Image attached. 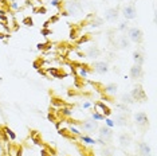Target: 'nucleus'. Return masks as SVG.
<instances>
[{
	"mask_svg": "<svg viewBox=\"0 0 157 156\" xmlns=\"http://www.w3.org/2000/svg\"><path fill=\"white\" fill-rule=\"evenodd\" d=\"M16 156H22V151H17L16 152Z\"/></svg>",
	"mask_w": 157,
	"mask_h": 156,
	"instance_id": "nucleus-41",
	"label": "nucleus"
},
{
	"mask_svg": "<svg viewBox=\"0 0 157 156\" xmlns=\"http://www.w3.org/2000/svg\"><path fill=\"white\" fill-rule=\"evenodd\" d=\"M103 23V19H101V18H97V20H93V23H91V26L93 27H98V26H101V24Z\"/></svg>",
	"mask_w": 157,
	"mask_h": 156,
	"instance_id": "nucleus-25",
	"label": "nucleus"
},
{
	"mask_svg": "<svg viewBox=\"0 0 157 156\" xmlns=\"http://www.w3.org/2000/svg\"><path fill=\"white\" fill-rule=\"evenodd\" d=\"M79 73H81V76L86 77L87 76V69H86V67H82V69L79 70Z\"/></svg>",
	"mask_w": 157,
	"mask_h": 156,
	"instance_id": "nucleus-31",
	"label": "nucleus"
},
{
	"mask_svg": "<svg viewBox=\"0 0 157 156\" xmlns=\"http://www.w3.org/2000/svg\"><path fill=\"white\" fill-rule=\"evenodd\" d=\"M93 119L95 120V121H101V120L105 119V116L101 115V113H97V112H94L93 113Z\"/></svg>",
	"mask_w": 157,
	"mask_h": 156,
	"instance_id": "nucleus-22",
	"label": "nucleus"
},
{
	"mask_svg": "<svg viewBox=\"0 0 157 156\" xmlns=\"http://www.w3.org/2000/svg\"><path fill=\"white\" fill-rule=\"evenodd\" d=\"M79 127H81L82 131H85V132H87V133H94V132H97L98 128H99L98 121H95L94 119L83 120V123H81Z\"/></svg>",
	"mask_w": 157,
	"mask_h": 156,
	"instance_id": "nucleus-2",
	"label": "nucleus"
},
{
	"mask_svg": "<svg viewBox=\"0 0 157 156\" xmlns=\"http://www.w3.org/2000/svg\"><path fill=\"white\" fill-rule=\"evenodd\" d=\"M106 127H109V128H112V127H114V123H113V120H110V119H106Z\"/></svg>",
	"mask_w": 157,
	"mask_h": 156,
	"instance_id": "nucleus-30",
	"label": "nucleus"
},
{
	"mask_svg": "<svg viewBox=\"0 0 157 156\" xmlns=\"http://www.w3.org/2000/svg\"><path fill=\"white\" fill-rule=\"evenodd\" d=\"M77 30H71L70 31V39H77Z\"/></svg>",
	"mask_w": 157,
	"mask_h": 156,
	"instance_id": "nucleus-29",
	"label": "nucleus"
},
{
	"mask_svg": "<svg viewBox=\"0 0 157 156\" xmlns=\"http://www.w3.org/2000/svg\"><path fill=\"white\" fill-rule=\"evenodd\" d=\"M86 57L90 59H97L98 57H101V50H99L97 46H90L86 51Z\"/></svg>",
	"mask_w": 157,
	"mask_h": 156,
	"instance_id": "nucleus-14",
	"label": "nucleus"
},
{
	"mask_svg": "<svg viewBox=\"0 0 157 156\" xmlns=\"http://www.w3.org/2000/svg\"><path fill=\"white\" fill-rule=\"evenodd\" d=\"M6 132H7V133H8V135H10V137H11V139H12V140H15V137H16V136H15V133H13V132H12V131H11V129L6 128Z\"/></svg>",
	"mask_w": 157,
	"mask_h": 156,
	"instance_id": "nucleus-28",
	"label": "nucleus"
},
{
	"mask_svg": "<svg viewBox=\"0 0 157 156\" xmlns=\"http://www.w3.org/2000/svg\"><path fill=\"white\" fill-rule=\"evenodd\" d=\"M122 15L126 20H133L137 18V10H136L134 4H128L122 8Z\"/></svg>",
	"mask_w": 157,
	"mask_h": 156,
	"instance_id": "nucleus-8",
	"label": "nucleus"
},
{
	"mask_svg": "<svg viewBox=\"0 0 157 156\" xmlns=\"http://www.w3.org/2000/svg\"><path fill=\"white\" fill-rule=\"evenodd\" d=\"M3 38H4V37H3V34H0V39H3Z\"/></svg>",
	"mask_w": 157,
	"mask_h": 156,
	"instance_id": "nucleus-42",
	"label": "nucleus"
},
{
	"mask_svg": "<svg viewBox=\"0 0 157 156\" xmlns=\"http://www.w3.org/2000/svg\"><path fill=\"white\" fill-rule=\"evenodd\" d=\"M105 20L109 23H116L120 18V10L116 8V7H112V8H108L105 11Z\"/></svg>",
	"mask_w": 157,
	"mask_h": 156,
	"instance_id": "nucleus-7",
	"label": "nucleus"
},
{
	"mask_svg": "<svg viewBox=\"0 0 157 156\" xmlns=\"http://www.w3.org/2000/svg\"><path fill=\"white\" fill-rule=\"evenodd\" d=\"M118 46H120V49H122V50H125V49H129L130 47L129 38H128L126 35H120V37H118Z\"/></svg>",
	"mask_w": 157,
	"mask_h": 156,
	"instance_id": "nucleus-16",
	"label": "nucleus"
},
{
	"mask_svg": "<svg viewBox=\"0 0 157 156\" xmlns=\"http://www.w3.org/2000/svg\"><path fill=\"white\" fill-rule=\"evenodd\" d=\"M128 38H129L130 42L133 43H137V45H141L144 42V33H142L141 28L138 27H130L128 28Z\"/></svg>",
	"mask_w": 157,
	"mask_h": 156,
	"instance_id": "nucleus-1",
	"label": "nucleus"
},
{
	"mask_svg": "<svg viewBox=\"0 0 157 156\" xmlns=\"http://www.w3.org/2000/svg\"><path fill=\"white\" fill-rule=\"evenodd\" d=\"M134 119V123L137 127H140V128H145V127L149 125V119H148V115L144 112H137L136 115L133 116Z\"/></svg>",
	"mask_w": 157,
	"mask_h": 156,
	"instance_id": "nucleus-6",
	"label": "nucleus"
},
{
	"mask_svg": "<svg viewBox=\"0 0 157 156\" xmlns=\"http://www.w3.org/2000/svg\"><path fill=\"white\" fill-rule=\"evenodd\" d=\"M102 156H114V151L110 147H105L102 148Z\"/></svg>",
	"mask_w": 157,
	"mask_h": 156,
	"instance_id": "nucleus-20",
	"label": "nucleus"
},
{
	"mask_svg": "<svg viewBox=\"0 0 157 156\" xmlns=\"http://www.w3.org/2000/svg\"><path fill=\"white\" fill-rule=\"evenodd\" d=\"M132 141H133V137H132V135H130V133H128V132L121 133V135H120V137H118L120 147H121V148H124V150H125V148H128V147H130Z\"/></svg>",
	"mask_w": 157,
	"mask_h": 156,
	"instance_id": "nucleus-11",
	"label": "nucleus"
},
{
	"mask_svg": "<svg viewBox=\"0 0 157 156\" xmlns=\"http://www.w3.org/2000/svg\"><path fill=\"white\" fill-rule=\"evenodd\" d=\"M98 140L103 141L105 144L110 143L113 140V131L109 127H99L98 128Z\"/></svg>",
	"mask_w": 157,
	"mask_h": 156,
	"instance_id": "nucleus-3",
	"label": "nucleus"
},
{
	"mask_svg": "<svg viewBox=\"0 0 157 156\" xmlns=\"http://www.w3.org/2000/svg\"><path fill=\"white\" fill-rule=\"evenodd\" d=\"M48 120H51V121H54V116H52L51 113H50V115H48Z\"/></svg>",
	"mask_w": 157,
	"mask_h": 156,
	"instance_id": "nucleus-40",
	"label": "nucleus"
},
{
	"mask_svg": "<svg viewBox=\"0 0 157 156\" xmlns=\"http://www.w3.org/2000/svg\"><path fill=\"white\" fill-rule=\"evenodd\" d=\"M81 140L83 141V143H86V144H95V143H97L94 139H91V137H87V136H81Z\"/></svg>",
	"mask_w": 157,
	"mask_h": 156,
	"instance_id": "nucleus-21",
	"label": "nucleus"
},
{
	"mask_svg": "<svg viewBox=\"0 0 157 156\" xmlns=\"http://www.w3.org/2000/svg\"><path fill=\"white\" fill-rule=\"evenodd\" d=\"M133 61H134V65H140V66L144 65L145 57L142 54V51H140V50L133 51Z\"/></svg>",
	"mask_w": 157,
	"mask_h": 156,
	"instance_id": "nucleus-15",
	"label": "nucleus"
},
{
	"mask_svg": "<svg viewBox=\"0 0 157 156\" xmlns=\"http://www.w3.org/2000/svg\"><path fill=\"white\" fill-rule=\"evenodd\" d=\"M42 34H43V35H48V34H51V31H50V30H43V31H42Z\"/></svg>",
	"mask_w": 157,
	"mask_h": 156,
	"instance_id": "nucleus-37",
	"label": "nucleus"
},
{
	"mask_svg": "<svg viewBox=\"0 0 157 156\" xmlns=\"http://www.w3.org/2000/svg\"><path fill=\"white\" fill-rule=\"evenodd\" d=\"M121 102H122L124 105H132V104H134V100L132 98L130 93H124L121 96Z\"/></svg>",
	"mask_w": 157,
	"mask_h": 156,
	"instance_id": "nucleus-18",
	"label": "nucleus"
},
{
	"mask_svg": "<svg viewBox=\"0 0 157 156\" xmlns=\"http://www.w3.org/2000/svg\"><path fill=\"white\" fill-rule=\"evenodd\" d=\"M66 10H67V15L78 16L82 12V6H81L79 2H77V0H73V2H67Z\"/></svg>",
	"mask_w": 157,
	"mask_h": 156,
	"instance_id": "nucleus-5",
	"label": "nucleus"
},
{
	"mask_svg": "<svg viewBox=\"0 0 157 156\" xmlns=\"http://www.w3.org/2000/svg\"><path fill=\"white\" fill-rule=\"evenodd\" d=\"M93 67H94V72L98 73V74H106V73L109 72V63L105 62V61H97V62H94Z\"/></svg>",
	"mask_w": 157,
	"mask_h": 156,
	"instance_id": "nucleus-12",
	"label": "nucleus"
},
{
	"mask_svg": "<svg viewBox=\"0 0 157 156\" xmlns=\"http://www.w3.org/2000/svg\"><path fill=\"white\" fill-rule=\"evenodd\" d=\"M40 155H42V156H51V154H48V152L46 151V150L42 151V152H40Z\"/></svg>",
	"mask_w": 157,
	"mask_h": 156,
	"instance_id": "nucleus-33",
	"label": "nucleus"
},
{
	"mask_svg": "<svg viewBox=\"0 0 157 156\" xmlns=\"http://www.w3.org/2000/svg\"><path fill=\"white\" fill-rule=\"evenodd\" d=\"M130 78L132 80H138V78L142 77V74H144V70H142V66L140 65H133L130 67Z\"/></svg>",
	"mask_w": 157,
	"mask_h": 156,
	"instance_id": "nucleus-13",
	"label": "nucleus"
},
{
	"mask_svg": "<svg viewBox=\"0 0 157 156\" xmlns=\"http://www.w3.org/2000/svg\"><path fill=\"white\" fill-rule=\"evenodd\" d=\"M48 73L51 74V76H54L55 78H59L60 77V72L58 69H48Z\"/></svg>",
	"mask_w": 157,
	"mask_h": 156,
	"instance_id": "nucleus-23",
	"label": "nucleus"
},
{
	"mask_svg": "<svg viewBox=\"0 0 157 156\" xmlns=\"http://www.w3.org/2000/svg\"><path fill=\"white\" fill-rule=\"evenodd\" d=\"M87 41H89V37H82L79 39V42H87Z\"/></svg>",
	"mask_w": 157,
	"mask_h": 156,
	"instance_id": "nucleus-35",
	"label": "nucleus"
},
{
	"mask_svg": "<svg viewBox=\"0 0 157 156\" xmlns=\"http://www.w3.org/2000/svg\"><path fill=\"white\" fill-rule=\"evenodd\" d=\"M11 8H13V10H16V8H17V4H16L15 2H12V3H11Z\"/></svg>",
	"mask_w": 157,
	"mask_h": 156,
	"instance_id": "nucleus-38",
	"label": "nucleus"
},
{
	"mask_svg": "<svg viewBox=\"0 0 157 156\" xmlns=\"http://www.w3.org/2000/svg\"><path fill=\"white\" fill-rule=\"evenodd\" d=\"M23 23L26 24V26H33V19H31V18H26V19L23 20Z\"/></svg>",
	"mask_w": 157,
	"mask_h": 156,
	"instance_id": "nucleus-27",
	"label": "nucleus"
},
{
	"mask_svg": "<svg viewBox=\"0 0 157 156\" xmlns=\"http://www.w3.org/2000/svg\"><path fill=\"white\" fill-rule=\"evenodd\" d=\"M63 113H65L66 116H70V115H71V113H73V112H71L70 109H63Z\"/></svg>",
	"mask_w": 157,
	"mask_h": 156,
	"instance_id": "nucleus-34",
	"label": "nucleus"
},
{
	"mask_svg": "<svg viewBox=\"0 0 157 156\" xmlns=\"http://www.w3.org/2000/svg\"><path fill=\"white\" fill-rule=\"evenodd\" d=\"M97 106H98V108H101V109H102L103 116H110V115H112V111H110V109H109L105 104H103V102H98Z\"/></svg>",
	"mask_w": 157,
	"mask_h": 156,
	"instance_id": "nucleus-19",
	"label": "nucleus"
},
{
	"mask_svg": "<svg viewBox=\"0 0 157 156\" xmlns=\"http://www.w3.org/2000/svg\"><path fill=\"white\" fill-rule=\"evenodd\" d=\"M70 132L74 133V135H78V136H81V131H78L75 127H71V128H70Z\"/></svg>",
	"mask_w": 157,
	"mask_h": 156,
	"instance_id": "nucleus-26",
	"label": "nucleus"
},
{
	"mask_svg": "<svg viewBox=\"0 0 157 156\" xmlns=\"http://www.w3.org/2000/svg\"><path fill=\"white\" fill-rule=\"evenodd\" d=\"M51 4L54 6V7H59V6H60V0H52Z\"/></svg>",
	"mask_w": 157,
	"mask_h": 156,
	"instance_id": "nucleus-32",
	"label": "nucleus"
},
{
	"mask_svg": "<svg viewBox=\"0 0 157 156\" xmlns=\"http://www.w3.org/2000/svg\"><path fill=\"white\" fill-rule=\"evenodd\" d=\"M137 152H138V156H152L151 145H149L148 143H145V141H138Z\"/></svg>",
	"mask_w": 157,
	"mask_h": 156,
	"instance_id": "nucleus-9",
	"label": "nucleus"
},
{
	"mask_svg": "<svg viewBox=\"0 0 157 156\" xmlns=\"http://www.w3.org/2000/svg\"><path fill=\"white\" fill-rule=\"evenodd\" d=\"M113 123H114V125H117V127H126L128 124H129V116H128L126 113H117Z\"/></svg>",
	"mask_w": 157,
	"mask_h": 156,
	"instance_id": "nucleus-10",
	"label": "nucleus"
},
{
	"mask_svg": "<svg viewBox=\"0 0 157 156\" xmlns=\"http://www.w3.org/2000/svg\"><path fill=\"white\" fill-rule=\"evenodd\" d=\"M130 96H132V98L134 100V102L136 101L142 102V101L146 100V93H145L144 88H142L141 85H136L133 89H132V92H130Z\"/></svg>",
	"mask_w": 157,
	"mask_h": 156,
	"instance_id": "nucleus-4",
	"label": "nucleus"
},
{
	"mask_svg": "<svg viewBox=\"0 0 157 156\" xmlns=\"http://www.w3.org/2000/svg\"><path fill=\"white\" fill-rule=\"evenodd\" d=\"M44 46H46L44 43H39L38 45V49H39V50H42V49H44Z\"/></svg>",
	"mask_w": 157,
	"mask_h": 156,
	"instance_id": "nucleus-39",
	"label": "nucleus"
},
{
	"mask_svg": "<svg viewBox=\"0 0 157 156\" xmlns=\"http://www.w3.org/2000/svg\"><path fill=\"white\" fill-rule=\"evenodd\" d=\"M128 20H125V22H122V23H120V26H118V30L120 31H126L128 30Z\"/></svg>",
	"mask_w": 157,
	"mask_h": 156,
	"instance_id": "nucleus-24",
	"label": "nucleus"
},
{
	"mask_svg": "<svg viewBox=\"0 0 157 156\" xmlns=\"http://www.w3.org/2000/svg\"><path fill=\"white\" fill-rule=\"evenodd\" d=\"M4 6H7V2L6 0H0V7H4Z\"/></svg>",
	"mask_w": 157,
	"mask_h": 156,
	"instance_id": "nucleus-36",
	"label": "nucleus"
},
{
	"mask_svg": "<svg viewBox=\"0 0 157 156\" xmlns=\"http://www.w3.org/2000/svg\"><path fill=\"white\" fill-rule=\"evenodd\" d=\"M117 89H118L117 84H109V85H106V86H105V93L110 94V96H114L117 93Z\"/></svg>",
	"mask_w": 157,
	"mask_h": 156,
	"instance_id": "nucleus-17",
	"label": "nucleus"
}]
</instances>
